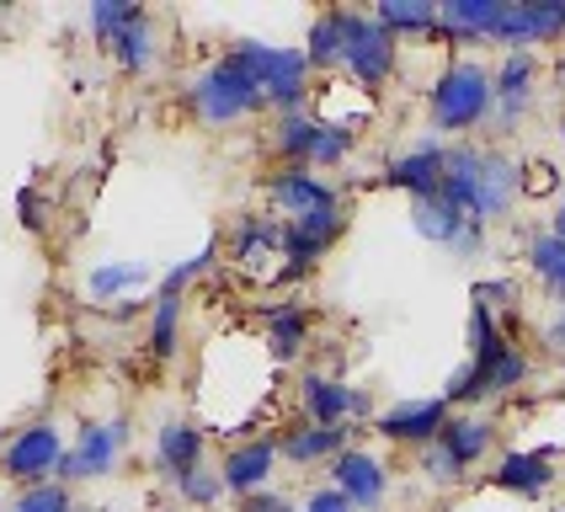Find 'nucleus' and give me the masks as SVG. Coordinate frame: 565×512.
Wrapping results in <instances>:
<instances>
[{
  "mask_svg": "<svg viewBox=\"0 0 565 512\" xmlns=\"http://www.w3.org/2000/svg\"><path fill=\"white\" fill-rule=\"evenodd\" d=\"M443 198L459 203L470 224L502 220L518 198V166L491 150H448V171H443Z\"/></svg>",
  "mask_w": 565,
  "mask_h": 512,
  "instance_id": "nucleus-1",
  "label": "nucleus"
},
{
  "mask_svg": "<svg viewBox=\"0 0 565 512\" xmlns=\"http://www.w3.org/2000/svg\"><path fill=\"white\" fill-rule=\"evenodd\" d=\"M192 102H198V118H203V124H235V118L256 113L267 96H262V86H256V75L246 64L235 60V54H224L220 64H209V70L198 75Z\"/></svg>",
  "mask_w": 565,
  "mask_h": 512,
  "instance_id": "nucleus-2",
  "label": "nucleus"
},
{
  "mask_svg": "<svg viewBox=\"0 0 565 512\" xmlns=\"http://www.w3.org/2000/svg\"><path fill=\"white\" fill-rule=\"evenodd\" d=\"M235 60L246 64L256 75V86L267 102H278V107H299L305 92H310V54H299V49H267V43H241L235 49Z\"/></svg>",
  "mask_w": 565,
  "mask_h": 512,
  "instance_id": "nucleus-3",
  "label": "nucleus"
},
{
  "mask_svg": "<svg viewBox=\"0 0 565 512\" xmlns=\"http://www.w3.org/2000/svg\"><path fill=\"white\" fill-rule=\"evenodd\" d=\"M491 96H497V81H491L480 64H454L438 86H433V118H438V128H448V134L475 128L491 113Z\"/></svg>",
  "mask_w": 565,
  "mask_h": 512,
  "instance_id": "nucleus-4",
  "label": "nucleus"
},
{
  "mask_svg": "<svg viewBox=\"0 0 565 512\" xmlns=\"http://www.w3.org/2000/svg\"><path fill=\"white\" fill-rule=\"evenodd\" d=\"M342 64L358 75V86H384L390 81V70H395V38L379 28L374 17H363V11H342Z\"/></svg>",
  "mask_w": 565,
  "mask_h": 512,
  "instance_id": "nucleus-5",
  "label": "nucleus"
},
{
  "mask_svg": "<svg viewBox=\"0 0 565 512\" xmlns=\"http://www.w3.org/2000/svg\"><path fill=\"white\" fill-rule=\"evenodd\" d=\"M124 444H128V427L118 422V416H113V422H96V427H86V433H81V444L64 454L60 476L64 480H96V476H107Z\"/></svg>",
  "mask_w": 565,
  "mask_h": 512,
  "instance_id": "nucleus-6",
  "label": "nucleus"
},
{
  "mask_svg": "<svg viewBox=\"0 0 565 512\" xmlns=\"http://www.w3.org/2000/svg\"><path fill=\"white\" fill-rule=\"evenodd\" d=\"M411 220L416 230L427 235V241H438V246H454V252H480V230L486 224H470V214L459 209V203H448V198H416V209H411Z\"/></svg>",
  "mask_w": 565,
  "mask_h": 512,
  "instance_id": "nucleus-7",
  "label": "nucleus"
},
{
  "mask_svg": "<svg viewBox=\"0 0 565 512\" xmlns=\"http://www.w3.org/2000/svg\"><path fill=\"white\" fill-rule=\"evenodd\" d=\"M565 32V17L555 0H523V6H507L502 22H497V43H512L518 54H523V43H550V38H561Z\"/></svg>",
  "mask_w": 565,
  "mask_h": 512,
  "instance_id": "nucleus-8",
  "label": "nucleus"
},
{
  "mask_svg": "<svg viewBox=\"0 0 565 512\" xmlns=\"http://www.w3.org/2000/svg\"><path fill=\"white\" fill-rule=\"evenodd\" d=\"M273 198H278V209L294 220H320V214H337L342 203H337V192L326 188L320 177H310L305 166H294V171H282L273 177Z\"/></svg>",
  "mask_w": 565,
  "mask_h": 512,
  "instance_id": "nucleus-9",
  "label": "nucleus"
},
{
  "mask_svg": "<svg viewBox=\"0 0 565 512\" xmlns=\"http://www.w3.org/2000/svg\"><path fill=\"white\" fill-rule=\"evenodd\" d=\"M60 465H64V448L54 427H28L17 444L6 448V476H17V480L60 476Z\"/></svg>",
  "mask_w": 565,
  "mask_h": 512,
  "instance_id": "nucleus-10",
  "label": "nucleus"
},
{
  "mask_svg": "<svg viewBox=\"0 0 565 512\" xmlns=\"http://www.w3.org/2000/svg\"><path fill=\"white\" fill-rule=\"evenodd\" d=\"M443 427H448V401H411L379 416V433L395 444H427V438H443Z\"/></svg>",
  "mask_w": 565,
  "mask_h": 512,
  "instance_id": "nucleus-11",
  "label": "nucleus"
},
{
  "mask_svg": "<svg viewBox=\"0 0 565 512\" xmlns=\"http://www.w3.org/2000/svg\"><path fill=\"white\" fill-rule=\"evenodd\" d=\"M443 171H448V150H443V145H422V150H411V156L390 160V182L416 192V198H438Z\"/></svg>",
  "mask_w": 565,
  "mask_h": 512,
  "instance_id": "nucleus-12",
  "label": "nucleus"
},
{
  "mask_svg": "<svg viewBox=\"0 0 565 512\" xmlns=\"http://www.w3.org/2000/svg\"><path fill=\"white\" fill-rule=\"evenodd\" d=\"M331 476H337V491H342L352 508H363V512L379 508V497H384V470H379L374 454H352V448H347V454H337V470H331Z\"/></svg>",
  "mask_w": 565,
  "mask_h": 512,
  "instance_id": "nucleus-13",
  "label": "nucleus"
},
{
  "mask_svg": "<svg viewBox=\"0 0 565 512\" xmlns=\"http://www.w3.org/2000/svg\"><path fill=\"white\" fill-rule=\"evenodd\" d=\"M502 0H448L438 11V32L443 38H459V43H475V38H491L497 22H502Z\"/></svg>",
  "mask_w": 565,
  "mask_h": 512,
  "instance_id": "nucleus-14",
  "label": "nucleus"
},
{
  "mask_svg": "<svg viewBox=\"0 0 565 512\" xmlns=\"http://www.w3.org/2000/svg\"><path fill=\"white\" fill-rule=\"evenodd\" d=\"M305 406H310L315 427H337L347 412H369L363 395H352L347 384L326 380V374H310V380H305Z\"/></svg>",
  "mask_w": 565,
  "mask_h": 512,
  "instance_id": "nucleus-15",
  "label": "nucleus"
},
{
  "mask_svg": "<svg viewBox=\"0 0 565 512\" xmlns=\"http://www.w3.org/2000/svg\"><path fill=\"white\" fill-rule=\"evenodd\" d=\"M273 459H278V444H267V438H262V444H246V448H235V454L224 459L220 480L230 486V491H256L262 480L273 476Z\"/></svg>",
  "mask_w": 565,
  "mask_h": 512,
  "instance_id": "nucleus-16",
  "label": "nucleus"
},
{
  "mask_svg": "<svg viewBox=\"0 0 565 512\" xmlns=\"http://www.w3.org/2000/svg\"><path fill=\"white\" fill-rule=\"evenodd\" d=\"M156 448H160V465L182 480V476H192V470H198V459H203V433L188 427V422H166Z\"/></svg>",
  "mask_w": 565,
  "mask_h": 512,
  "instance_id": "nucleus-17",
  "label": "nucleus"
},
{
  "mask_svg": "<svg viewBox=\"0 0 565 512\" xmlns=\"http://www.w3.org/2000/svg\"><path fill=\"white\" fill-rule=\"evenodd\" d=\"M374 22L390 38H401V32H438V6L433 0H384L374 11Z\"/></svg>",
  "mask_w": 565,
  "mask_h": 512,
  "instance_id": "nucleus-18",
  "label": "nucleus"
},
{
  "mask_svg": "<svg viewBox=\"0 0 565 512\" xmlns=\"http://www.w3.org/2000/svg\"><path fill=\"white\" fill-rule=\"evenodd\" d=\"M438 444L448 448V454L459 459V470H465V465H475V459L491 448V422H486V416H454V422L443 427Z\"/></svg>",
  "mask_w": 565,
  "mask_h": 512,
  "instance_id": "nucleus-19",
  "label": "nucleus"
},
{
  "mask_svg": "<svg viewBox=\"0 0 565 512\" xmlns=\"http://www.w3.org/2000/svg\"><path fill=\"white\" fill-rule=\"evenodd\" d=\"M529 96H534V60H529V54H512V60L502 64V75H497V102H502L507 124L529 107Z\"/></svg>",
  "mask_w": 565,
  "mask_h": 512,
  "instance_id": "nucleus-20",
  "label": "nucleus"
},
{
  "mask_svg": "<svg viewBox=\"0 0 565 512\" xmlns=\"http://www.w3.org/2000/svg\"><path fill=\"white\" fill-rule=\"evenodd\" d=\"M550 480H555V470H550V459H544V454H507L502 470H497V486L523 491V497H539Z\"/></svg>",
  "mask_w": 565,
  "mask_h": 512,
  "instance_id": "nucleus-21",
  "label": "nucleus"
},
{
  "mask_svg": "<svg viewBox=\"0 0 565 512\" xmlns=\"http://www.w3.org/2000/svg\"><path fill=\"white\" fill-rule=\"evenodd\" d=\"M282 454H288L294 465H315V459H326V454H347L342 427H299V433L282 438Z\"/></svg>",
  "mask_w": 565,
  "mask_h": 512,
  "instance_id": "nucleus-22",
  "label": "nucleus"
},
{
  "mask_svg": "<svg viewBox=\"0 0 565 512\" xmlns=\"http://www.w3.org/2000/svg\"><path fill=\"white\" fill-rule=\"evenodd\" d=\"M113 54H118L124 70H150V60H156V28H150V17H145V11H139V17L113 38Z\"/></svg>",
  "mask_w": 565,
  "mask_h": 512,
  "instance_id": "nucleus-23",
  "label": "nucleus"
},
{
  "mask_svg": "<svg viewBox=\"0 0 565 512\" xmlns=\"http://www.w3.org/2000/svg\"><path fill=\"white\" fill-rule=\"evenodd\" d=\"M342 11H326V17H315L310 28V64H342Z\"/></svg>",
  "mask_w": 565,
  "mask_h": 512,
  "instance_id": "nucleus-24",
  "label": "nucleus"
},
{
  "mask_svg": "<svg viewBox=\"0 0 565 512\" xmlns=\"http://www.w3.org/2000/svg\"><path fill=\"white\" fill-rule=\"evenodd\" d=\"M315 145H320V124L315 118H305V113H288L278 124V150L294 160H310Z\"/></svg>",
  "mask_w": 565,
  "mask_h": 512,
  "instance_id": "nucleus-25",
  "label": "nucleus"
},
{
  "mask_svg": "<svg viewBox=\"0 0 565 512\" xmlns=\"http://www.w3.org/2000/svg\"><path fill=\"white\" fill-rule=\"evenodd\" d=\"M529 262H534V273L555 288V294H565V241L555 235V230H550V235H539L534 252H529Z\"/></svg>",
  "mask_w": 565,
  "mask_h": 512,
  "instance_id": "nucleus-26",
  "label": "nucleus"
},
{
  "mask_svg": "<svg viewBox=\"0 0 565 512\" xmlns=\"http://www.w3.org/2000/svg\"><path fill=\"white\" fill-rule=\"evenodd\" d=\"M267 342H273V358H294V352L305 348V316L299 310H273V320H267Z\"/></svg>",
  "mask_w": 565,
  "mask_h": 512,
  "instance_id": "nucleus-27",
  "label": "nucleus"
},
{
  "mask_svg": "<svg viewBox=\"0 0 565 512\" xmlns=\"http://www.w3.org/2000/svg\"><path fill=\"white\" fill-rule=\"evenodd\" d=\"M235 252H241V262H256L262 252H282V224L246 220L241 224V235H235Z\"/></svg>",
  "mask_w": 565,
  "mask_h": 512,
  "instance_id": "nucleus-28",
  "label": "nucleus"
},
{
  "mask_svg": "<svg viewBox=\"0 0 565 512\" xmlns=\"http://www.w3.org/2000/svg\"><path fill=\"white\" fill-rule=\"evenodd\" d=\"M177 316H182V299H177V294H160L156 326H150V348H156V358H171V352H177Z\"/></svg>",
  "mask_w": 565,
  "mask_h": 512,
  "instance_id": "nucleus-29",
  "label": "nucleus"
},
{
  "mask_svg": "<svg viewBox=\"0 0 565 512\" xmlns=\"http://www.w3.org/2000/svg\"><path fill=\"white\" fill-rule=\"evenodd\" d=\"M150 278V267L145 262H118V267H96L92 273V294L96 299H107V294H124V288L145 284Z\"/></svg>",
  "mask_w": 565,
  "mask_h": 512,
  "instance_id": "nucleus-30",
  "label": "nucleus"
},
{
  "mask_svg": "<svg viewBox=\"0 0 565 512\" xmlns=\"http://www.w3.org/2000/svg\"><path fill=\"white\" fill-rule=\"evenodd\" d=\"M134 17H139V11H134V6H124V0H96V6H92V28H96V38H102V43H113V38H118Z\"/></svg>",
  "mask_w": 565,
  "mask_h": 512,
  "instance_id": "nucleus-31",
  "label": "nucleus"
},
{
  "mask_svg": "<svg viewBox=\"0 0 565 512\" xmlns=\"http://www.w3.org/2000/svg\"><path fill=\"white\" fill-rule=\"evenodd\" d=\"M17 512H75L64 486H28V497L17 502Z\"/></svg>",
  "mask_w": 565,
  "mask_h": 512,
  "instance_id": "nucleus-32",
  "label": "nucleus"
},
{
  "mask_svg": "<svg viewBox=\"0 0 565 512\" xmlns=\"http://www.w3.org/2000/svg\"><path fill=\"white\" fill-rule=\"evenodd\" d=\"M209 262H214V241H209V246H203V252L192 256V262H182V267H177V273H166V288H160V294H177V299H182V288H188L192 278H198V273H203V267H209Z\"/></svg>",
  "mask_w": 565,
  "mask_h": 512,
  "instance_id": "nucleus-33",
  "label": "nucleus"
},
{
  "mask_svg": "<svg viewBox=\"0 0 565 512\" xmlns=\"http://www.w3.org/2000/svg\"><path fill=\"white\" fill-rule=\"evenodd\" d=\"M220 491H224V480L203 476V470H192V476H182V497H188V502H214Z\"/></svg>",
  "mask_w": 565,
  "mask_h": 512,
  "instance_id": "nucleus-34",
  "label": "nucleus"
},
{
  "mask_svg": "<svg viewBox=\"0 0 565 512\" xmlns=\"http://www.w3.org/2000/svg\"><path fill=\"white\" fill-rule=\"evenodd\" d=\"M422 470H427V476L433 480H454L459 476V459H454V454H448V448H427V459H422Z\"/></svg>",
  "mask_w": 565,
  "mask_h": 512,
  "instance_id": "nucleus-35",
  "label": "nucleus"
},
{
  "mask_svg": "<svg viewBox=\"0 0 565 512\" xmlns=\"http://www.w3.org/2000/svg\"><path fill=\"white\" fill-rule=\"evenodd\" d=\"M305 512H352V502H347L342 491H315Z\"/></svg>",
  "mask_w": 565,
  "mask_h": 512,
  "instance_id": "nucleus-36",
  "label": "nucleus"
},
{
  "mask_svg": "<svg viewBox=\"0 0 565 512\" xmlns=\"http://www.w3.org/2000/svg\"><path fill=\"white\" fill-rule=\"evenodd\" d=\"M507 294H512V284H480L475 288V305L491 310V305H507Z\"/></svg>",
  "mask_w": 565,
  "mask_h": 512,
  "instance_id": "nucleus-37",
  "label": "nucleus"
},
{
  "mask_svg": "<svg viewBox=\"0 0 565 512\" xmlns=\"http://www.w3.org/2000/svg\"><path fill=\"white\" fill-rule=\"evenodd\" d=\"M241 512H294V508H288L282 497H252V502H246Z\"/></svg>",
  "mask_w": 565,
  "mask_h": 512,
  "instance_id": "nucleus-38",
  "label": "nucleus"
},
{
  "mask_svg": "<svg viewBox=\"0 0 565 512\" xmlns=\"http://www.w3.org/2000/svg\"><path fill=\"white\" fill-rule=\"evenodd\" d=\"M22 220H28V224L43 220V214H38V198H32V192H22Z\"/></svg>",
  "mask_w": 565,
  "mask_h": 512,
  "instance_id": "nucleus-39",
  "label": "nucleus"
},
{
  "mask_svg": "<svg viewBox=\"0 0 565 512\" xmlns=\"http://www.w3.org/2000/svg\"><path fill=\"white\" fill-rule=\"evenodd\" d=\"M550 342H555V348H561V352H565V316H561V320H555V326H550Z\"/></svg>",
  "mask_w": 565,
  "mask_h": 512,
  "instance_id": "nucleus-40",
  "label": "nucleus"
},
{
  "mask_svg": "<svg viewBox=\"0 0 565 512\" xmlns=\"http://www.w3.org/2000/svg\"><path fill=\"white\" fill-rule=\"evenodd\" d=\"M555 235H561V241H565V209H561V214H555Z\"/></svg>",
  "mask_w": 565,
  "mask_h": 512,
  "instance_id": "nucleus-41",
  "label": "nucleus"
},
{
  "mask_svg": "<svg viewBox=\"0 0 565 512\" xmlns=\"http://www.w3.org/2000/svg\"><path fill=\"white\" fill-rule=\"evenodd\" d=\"M561 86H565V64H561Z\"/></svg>",
  "mask_w": 565,
  "mask_h": 512,
  "instance_id": "nucleus-42",
  "label": "nucleus"
},
{
  "mask_svg": "<svg viewBox=\"0 0 565 512\" xmlns=\"http://www.w3.org/2000/svg\"><path fill=\"white\" fill-rule=\"evenodd\" d=\"M561 17H565V0H561Z\"/></svg>",
  "mask_w": 565,
  "mask_h": 512,
  "instance_id": "nucleus-43",
  "label": "nucleus"
},
{
  "mask_svg": "<svg viewBox=\"0 0 565 512\" xmlns=\"http://www.w3.org/2000/svg\"><path fill=\"white\" fill-rule=\"evenodd\" d=\"M75 512H86V508H75Z\"/></svg>",
  "mask_w": 565,
  "mask_h": 512,
  "instance_id": "nucleus-44",
  "label": "nucleus"
}]
</instances>
